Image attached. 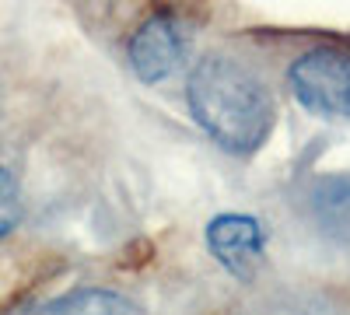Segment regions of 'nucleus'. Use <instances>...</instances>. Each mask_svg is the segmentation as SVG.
I'll list each match as a JSON object with an SVG mask.
<instances>
[{"label": "nucleus", "mask_w": 350, "mask_h": 315, "mask_svg": "<svg viewBox=\"0 0 350 315\" xmlns=\"http://www.w3.org/2000/svg\"><path fill=\"white\" fill-rule=\"evenodd\" d=\"M39 315H140L137 305L105 288H77L39 308Z\"/></svg>", "instance_id": "6"}, {"label": "nucleus", "mask_w": 350, "mask_h": 315, "mask_svg": "<svg viewBox=\"0 0 350 315\" xmlns=\"http://www.w3.org/2000/svg\"><path fill=\"white\" fill-rule=\"evenodd\" d=\"M207 245L214 260L239 280H252L267 260V232L249 214H221L207 224Z\"/></svg>", "instance_id": "4"}, {"label": "nucleus", "mask_w": 350, "mask_h": 315, "mask_svg": "<svg viewBox=\"0 0 350 315\" xmlns=\"http://www.w3.org/2000/svg\"><path fill=\"white\" fill-rule=\"evenodd\" d=\"M312 214L333 238H350V176H326L312 189Z\"/></svg>", "instance_id": "5"}, {"label": "nucleus", "mask_w": 350, "mask_h": 315, "mask_svg": "<svg viewBox=\"0 0 350 315\" xmlns=\"http://www.w3.org/2000/svg\"><path fill=\"white\" fill-rule=\"evenodd\" d=\"M4 315H39V308H14V312H4Z\"/></svg>", "instance_id": "8"}, {"label": "nucleus", "mask_w": 350, "mask_h": 315, "mask_svg": "<svg viewBox=\"0 0 350 315\" xmlns=\"http://www.w3.org/2000/svg\"><path fill=\"white\" fill-rule=\"evenodd\" d=\"M193 120L228 154H256L273 130V95L235 56H200L186 81Z\"/></svg>", "instance_id": "1"}, {"label": "nucleus", "mask_w": 350, "mask_h": 315, "mask_svg": "<svg viewBox=\"0 0 350 315\" xmlns=\"http://www.w3.org/2000/svg\"><path fill=\"white\" fill-rule=\"evenodd\" d=\"M186 53H189L186 28L168 11H158L148 21H140L126 42V60L144 84H158L172 77L186 64Z\"/></svg>", "instance_id": "3"}, {"label": "nucleus", "mask_w": 350, "mask_h": 315, "mask_svg": "<svg viewBox=\"0 0 350 315\" xmlns=\"http://www.w3.org/2000/svg\"><path fill=\"white\" fill-rule=\"evenodd\" d=\"M291 95L323 120H350V53L319 46L301 53L287 70Z\"/></svg>", "instance_id": "2"}, {"label": "nucleus", "mask_w": 350, "mask_h": 315, "mask_svg": "<svg viewBox=\"0 0 350 315\" xmlns=\"http://www.w3.org/2000/svg\"><path fill=\"white\" fill-rule=\"evenodd\" d=\"M21 217V204H18V186L11 179V172L0 165V238H4Z\"/></svg>", "instance_id": "7"}]
</instances>
